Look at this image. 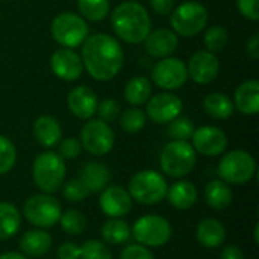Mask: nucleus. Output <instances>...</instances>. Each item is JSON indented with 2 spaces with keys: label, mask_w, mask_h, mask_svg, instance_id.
I'll use <instances>...</instances> for the list:
<instances>
[{
  "label": "nucleus",
  "mask_w": 259,
  "mask_h": 259,
  "mask_svg": "<svg viewBox=\"0 0 259 259\" xmlns=\"http://www.w3.org/2000/svg\"><path fill=\"white\" fill-rule=\"evenodd\" d=\"M61 188H62V196L68 202H82L90 196V191L80 182V179H70Z\"/></svg>",
  "instance_id": "obj_38"
},
{
  "label": "nucleus",
  "mask_w": 259,
  "mask_h": 259,
  "mask_svg": "<svg viewBox=\"0 0 259 259\" xmlns=\"http://www.w3.org/2000/svg\"><path fill=\"white\" fill-rule=\"evenodd\" d=\"M222 259H244V253L238 246H226L222 250Z\"/></svg>",
  "instance_id": "obj_45"
},
{
  "label": "nucleus",
  "mask_w": 259,
  "mask_h": 259,
  "mask_svg": "<svg viewBox=\"0 0 259 259\" xmlns=\"http://www.w3.org/2000/svg\"><path fill=\"white\" fill-rule=\"evenodd\" d=\"M165 197L168 199V203L173 208H176L179 211H187L196 205L199 193L193 182L179 181V182L173 184L171 187H168Z\"/></svg>",
  "instance_id": "obj_24"
},
{
  "label": "nucleus",
  "mask_w": 259,
  "mask_h": 259,
  "mask_svg": "<svg viewBox=\"0 0 259 259\" xmlns=\"http://www.w3.org/2000/svg\"><path fill=\"white\" fill-rule=\"evenodd\" d=\"M0 259H29L26 255L23 253H17V252H6V253H2Z\"/></svg>",
  "instance_id": "obj_47"
},
{
  "label": "nucleus",
  "mask_w": 259,
  "mask_h": 259,
  "mask_svg": "<svg viewBox=\"0 0 259 259\" xmlns=\"http://www.w3.org/2000/svg\"><path fill=\"white\" fill-rule=\"evenodd\" d=\"M150 6L159 15H168L175 9V0H150Z\"/></svg>",
  "instance_id": "obj_44"
},
{
  "label": "nucleus",
  "mask_w": 259,
  "mask_h": 259,
  "mask_svg": "<svg viewBox=\"0 0 259 259\" xmlns=\"http://www.w3.org/2000/svg\"><path fill=\"white\" fill-rule=\"evenodd\" d=\"M50 32L58 44L65 49H74L88 38V24L77 14L61 12L53 18Z\"/></svg>",
  "instance_id": "obj_9"
},
{
  "label": "nucleus",
  "mask_w": 259,
  "mask_h": 259,
  "mask_svg": "<svg viewBox=\"0 0 259 259\" xmlns=\"http://www.w3.org/2000/svg\"><path fill=\"white\" fill-rule=\"evenodd\" d=\"M167 181L155 170H143L135 173L127 187L132 200L141 205H156L167 196Z\"/></svg>",
  "instance_id": "obj_5"
},
{
  "label": "nucleus",
  "mask_w": 259,
  "mask_h": 259,
  "mask_svg": "<svg viewBox=\"0 0 259 259\" xmlns=\"http://www.w3.org/2000/svg\"><path fill=\"white\" fill-rule=\"evenodd\" d=\"M80 144L88 153L103 156L109 153L115 143V134L103 120H90L80 131Z\"/></svg>",
  "instance_id": "obj_11"
},
{
  "label": "nucleus",
  "mask_w": 259,
  "mask_h": 259,
  "mask_svg": "<svg viewBox=\"0 0 259 259\" xmlns=\"http://www.w3.org/2000/svg\"><path fill=\"white\" fill-rule=\"evenodd\" d=\"M50 68L62 80L73 82L82 76L83 64L80 56L71 49H58L50 58Z\"/></svg>",
  "instance_id": "obj_17"
},
{
  "label": "nucleus",
  "mask_w": 259,
  "mask_h": 259,
  "mask_svg": "<svg viewBox=\"0 0 259 259\" xmlns=\"http://www.w3.org/2000/svg\"><path fill=\"white\" fill-rule=\"evenodd\" d=\"M131 235L138 244L144 247H161L171 240L173 228L170 222L162 215L147 214L134 223Z\"/></svg>",
  "instance_id": "obj_7"
},
{
  "label": "nucleus",
  "mask_w": 259,
  "mask_h": 259,
  "mask_svg": "<svg viewBox=\"0 0 259 259\" xmlns=\"http://www.w3.org/2000/svg\"><path fill=\"white\" fill-rule=\"evenodd\" d=\"M234 108L244 115H255L259 112V82L250 79L238 85L235 90Z\"/></svg>",
  "instance_id": "obj_21"
},
{
  "label": "nucleus",
  "mask_w": 259,
  "mask_h": 259,
  "mask_svg": "<svg viewBox=\"0 0 259 259\" xmlns=\"http://www.w3.org/2000/svg\"><path fill=\"white\" fill-rule=\"evenodd\" d=\"M83 68L96 80L114 79L123 68L124 52L120 42L108 33H96L83 41L80 55Z\"/></svg>",
  "instance_id": "obj_1"
},
{
  "label": "nucleus",
  "mask_w": 259,
  "mask_h": 259,
  "mask_svg": "<svg viewBox=\"0 0 259 259\" xmlns=\"http://www.w3.org/2000/svg\"><path fill=\"white\" fill-rule=\"evenodd\" d=\"M80 15L90 21H102L111 9L109 0H77Z\"/></svg>",
  "instance_id": "obj_31"
},
{
  "label": "nucleus",
  "mask_w": 259,
  "mask_h": 259,
  "mask_svg": "<svg viewBox=\"0 0 259 259\" xmlns=\"http://www.w3.org/2000/svg\"><path fill=\"white\" fill-rule=\"evenodd\" d=\"M96 114H99L100 120H103L105 123H111V121H115L120 117L121 109H120V105H118L117 100H114V99H105V100H102L97 105Z\"/></svg>",
  "instance_id": "obj_39"
},
{
  "label": "nucleus",
  "mask_w": 259,
  "mask_h": 259,
  "mask_svg": "<svg viewBox=\"0 0 259 259\" xmlns=\"http://www.w3.org/2000/svg\"><path fill=\"white\" fill-rule=\"evenodd\" d=\"M33 135L42 147H55L62 138V129L56 118L50 115H41L33 123Z\"/></svg>",
  "instance_id": "obj_25"
},
{
  "label": "nucleus",
  "mask_w": 259,
  "mask_h": 259,
  "mask_svg": "<svg viewBox=\"0 0 259 259\" xmlns=\"http://www.w3.org/2000/svg\"><path fill=\"white\" fill-rule=\"evenodd\" d=\"M217 173L226 184L243 185L253 179L256 173V161L249 152L237 149L228 152L220 159Z\"/></svg>",
  "instance_id": "obj_6"
},
{
  "label": "nucleus",
  "mask_w": 259,
  "mask_h": 259,
  "mask_svg": "<svg viewBox=\"0 0 259 259\" xmlns=\"http://www.w3.org/2000/svg\"><path fill=\"white\" fill-rule=\"evenodd\" d=\"M258 231H259V226H258V225H256V226H255V231H253V240H255V243H256V244H258V243H259Z\"/></svg>",
  "instance_id": "obj_48"
},
{
  "label": "nucleus",
  "mask_w": 259,
  "mask_h": 259,
  "mask_svg": "<svg viewBox=\"0 0 259 259\" xmlns=\"http://www.w3.org/2000/svg\"><path fill=\"white\" fill-rule=\"evenodd\" d=\"M146 115L158 124L170 123L182 112V100L171 93H161L150 97L147 102Z\"/></svg>",
  "instance_id": "obj_13"
},
{
  "label": "nucleus",
  "mask_w": 259,
  "mask_h": 259,
  "mask_svg": "<svg viewBox=\"0 0 259 259\" xmlns=\"http://www.w3.org/2000/svg\"><path fill=\"white\" fill-rule=\"evenodd\" d=\"M111 23L115 35L129 44L143 42L152 27V20L147 9L134 0L120 3L112 12Z\"/></svg>",
  "instance_id": "obj_2"
},
{
  "label": "nucleus",
  "mask_w": 259,
  "mask_h": 259,
  "mask_svg": "<svg viewBox=\"0 0 259 259\" xmlns=\"http://www.w3.org/2000/svg\"><path fill=\"white\" fill-rule=\"evenodd\" d=\"M203 109L209 117H212L215 120H226L235 111L232 99L223 93L208 94L203 100Z\"/></svg>",
  "instance_id": "obj_27"
},
{
  "label": "nucleus",
  "mask_w": 259,
  "mask_h": 259,
  "mask_svg": "<svg viewBox=\"0 0 259 259\" xmlns=\"http://www.w3.org/2000/svg\"><path fill=\"white\" fill-rule=\"evenodd\" d=\"M167 132H168V137L171 140L188 141L193 137L194 126H193L190 118H187V117H176L175 120L170 121Z\"/></svg>",
  "instance_id": "obj_36"
},
{
  "label": "nucleus",
  "mask_w": 259,
  "mask_h": 259,
  "mask_svg": "<svg viewBox=\"0 0 259 259\" xmlns=\"http://www.w3.org/2000/svg\"><path fill=\"white\" fill-rule=\"evenodd\" d=\"M65 173V162L56 152L39 153L32 165L33 182L46 194H53L64 185Z\"/></svg>",
  "instance_id": "obj_3"
},
{
  "label": "nucleus",
  "mask_w": 259,
  "mask_h": 259,
  "mask_svg": "<svg viewBox=\"0 0 259 259\" xmlns=\"http://www.w3.org/2000/svg\"><path fill=\"white\" fill-rule=\"evenodd\" d=\"M21 226V214L15 205L0 202V240L12 238Z\"/></svg>",
  "instance_id": "obj_28"
},
{
  "label": "nucleus",
  "mask_w": 259,
  "mask_h": 259,
  "mask_svg": "<svg viewBox=\"0 0 259 259\" xmlns=\"http://www.w3.org/2000/svg\"><path fill=\"white\" fill-rule=\"evenodd\" d=\"M150 94H152V85L146 76L132 77L124 88V99L134 106H140L146 103L150 99Z\"/></svg>",
  "instance_id": "obj_30"
},
{
  "label": "nucleus",
  "mask_w": 259,
  "mask_h": 259,
  "mask_svg": "<svg viewBox=\"0 0 259 259\" xmlns=\"http://www.w3.org/2000/svg\"><path fill=\"white\" fill-rule=\"evenodd\" d=\"M146 52L153 58H168L178 47V36L170 29H156L143 41Z\"/></svg>",
  "instance_id": "obj_19"
},
{
  "label": "nucleus",
  "mask_w": 259,
  "mask_h": 259,
  "mask_svg": "<svg viewBox=\"0 0 259 259\" xmlns=\"http://www.w3.org/2000/svg\"><path fill=\"white\" fill-rule=\"evenodd\" d=\"M197 162V152L188 141L171 140L164 146L159 155L161 170L170 176L181 179L193 171Z\"/></svg>",
  "instance_id": "obj_4"
},
{
  "label": "nucleus",
  "mask_w": 259,
  "mask_h": 259,
  "mask_svg": "<svg viewBox=\"0 0 259 259\" xmlns=\"http://www.w3.org/2000/svg\"><path fill=\"white\" fill-rule=\"evenodd\" d=\"M58 223L61 225V229L68 235L83 234L87 229V225H88L87 217L77 209H68L65 212H62Z\"/></svg>",
  "instance_id": "obj_32"
},
{
  "label": "nucleus",
  "mask_w": 259,
  "mask_h": 259,
  "mask_svg": "<svg viewBox=\"0 0 259 259\" xmlns=\"http://www.w3.org/2000/svg\"><path fill=\"white\" fill-rule=\"evenodd\" d=\"M80 182L87 187V190L91 193H102L111 179L109 168L97 161H90L80 168Z\"/></svg>",
  "instance_id": "obj_20"
},
{
  "label": "nucleus",
  "mask_w": 259,
  "mask_h": 259,
  "mask_svg": "<svg viewBox=\"0 0 259 259\" xmlns=\"http://www.w3.org/2000/svg\"><path fill=\"white\" fill-rule=\"evenodd\" d=\"M99 206L109 219H121L132 209V197L126 188L120 185L106 187L99 199Z\"/></svg>",
  "instance_id": "obj_16"
},
{
  "label": "nucleus",
  "mask_w": 259,
  "mask_h": 259,
  "mask_svg": "<svg viewBox=\"0 0 259 259\" xmlns=\"http://www.w3.org/2000/svg\"><path fill=\"white\" fill-rule=\"evenodd\" d=\"M52 237L49 232L36 228L32 231L24 232V235L20 240V249L23 255L30 258H39L50 252L52 249Z\"/></svg>",
  "instance_id": "obj_23"
},
{
  "label": "nucleus",
  "mask_w": 259,
  "mask_h": 259,
  "mask_svg": "<svg viewBox=\"0 0 259 259\" xmlns=\"http://www.w3.org/2000/svg\"><path fill=\"white\" fill-rule=\"evenodd\" d=\"M17 162V149L11 140L0 135V175H5L14 168Z\"/></svg>",
  "instance_id": "obj_37"
},
{
  "label": "nucleus",
  "mask_w": 259,
  "mask_h": 259,
  "mask_svg": "<svg viewBox=\"0 0 259 259\" xmlns=\"http://www.w3.org/2000/svg\"><path fill=\"white\" fill-rule=\"evenodd\" d=\"M258 2L259 0H237V8L244 18L256 21L259 18Z\"/></svg>",
  "instance_id": "obj_42"
},
{
  "label": "nucleus",
  "mask_w": 259,
  "mask_h": 259,
  "mask_svg": "<svg viewBox=\"0 0 259 259\" xmlns=\"http://www.w3.org/2000/svg\"><path fill=\"white\" fill-rule=\"evenodd\" d=\"M208 23V11L199 2H184L170 12V24L181 36H196Z\"/></svg>",
  "instance_id": "obj_8"
},
{
  "label": "nucleus",
  "mask_w": 259,
  "mask_h": 259,
  "mask_svg": "<svg viewBox=\"0 0 259 259\" xmlns=\"http://www.w3.org/2000/svg\"><path fill=\"white\" fill-rule=\"evenodd\" d=\"M82 144L77 138L68 137L62 141H59V155L62 159H74L80 155Z\"/></svg>",
  "instance_id": "obj_40"
},
{
  "label": "nucleus",
  "mask_w": 259,
  "mask_h": 259,
  "mask_svg": "<svg viewBox=\"0 0 259 259\" xmlns=\"http://www.w3.org/2000/svg\"><path fill=\"white\" fill-rule=\"evenodd\" d=\"M196 238L206 249H217L226 240V228L217 219H205L197 225Z\"/></svg>",
  "instance_id": "obj_22"
},
{
  "label": "nucleus",
  "mask_w": 259,
  "mask_h": 259,
  "mask_svg": "<svg viewBox=\"0 0 259 259\" xmlns=\"http://www.w3.org/2000/svg\"><path fill=\"white\" fill-rule=\"evenodd\" d=\"M68 109L73 115L82 120H90L97 111V96L88 87H76L70 91L67 97Z\"/></svg>",
  "instance_id": "obj_18"
},
{
  "label": "nucleus",
  "mask_w": 259,
  "mask_h": 259,
  "mask_svg": "<svg viewBox=\"0 0 259 259\" xmlns=\"http://www.w3.org/2000/svg\"><path fill=\"white\" fill-rule=\"evenodd\" d=\"M23 214L30 225L39 229H46L55 226L59 222L62 206L52 194H35L26 200Z\"/></svg>",
  "instance_id": "obj_10"
},
{
  "label": "nucleus",
  "mask_w": 259,
  "mask_h": 259,
  "mask_svg": "<svg viewBox=\"0 0 259 259\" xmlns=\"http://www.w3.org/2000/svg\"><path fill=\"white\" fill-rule=\"evenodd\" d=\"M120 126L124 132L127 134H137L140 132L147 121V115L144 111L138 109V108H131L126 109L124 112L120 114Z\"/></svg>",
  "instance_id": "obj_33"
},
{
  "label": "nucleus",
  "mask_w": 259,
  "mask_h": 259,
  "mask_svg": "<svg viewBox=\"0 0 259 259\" xmlns=\"http://www.w3.org/2000/svg\"><path fill=\"white\" fill-rule=\"evenodd\" d=\"M80 247L71 241L62 243L58 249V259H79Z\"/></svg>",
  "instance_id": "obj_43"
},
{
  "label": "nucleus",
  "mask_w": 259,
  "mask_h": 259,
  "mask_svg": "<svg viewBox=\"0 0 259 259\" xmlns=\"http://www.w3.org/2000/svg\"><path fill=\"white\" fill-rule=\"evenodd\" d=\"M79 247H80L79 259H112L111 249L99 240H88Z\"/></svg>",
  "instance_id": "obj_35"
},
{
  "label": "nucleus",
  "mask_w": 259,
  "mask_h": 259,
  "mask_svg": "<svg viewBox=\"0 0 259 259\" xmlns=\"http://www.w3.org/2000/svg\"><path fill=\"white\" fill-rule=\"evenodd\" d=\"M100 234H102V238L108 244L120 246V244H124V243L129 241L131 228L121 219H109L108 222L103 223V226L100 229Z\"/></svg>",
  "instance_id": "obj_29"
},
{
  "label": "nucleus",
  "mask_w": 259,
  "mask_h": 259,
  "mask_svg": "<svg viewBox=\"0 0 259 259\" xmlns=\"http://www.w3.org/2000/svg\"><path fill=\"white\" fill-rule=\"evenodd\" d=\"M246 49H247V53H249V56H250L252 59H258L259 58V35L258 33L252 35V38L247 41V46H246Z\"/></svg>",
  "instance_id": "obj_46"
},
{
  "label": "nucleus",
  "mask_w": 259,
  "mask_h": 259,
  "mask_svg": "<svg viewBox=\"0 0 259 259\" xmlns=\"http://www.w3.org/2000/svg\"><path fill=\"white\" fill-rule=\"evenodd\" d=\"M205 200H206V205L211 206L212 209L223 211L232 203L234 193L229 188V185L223 182L222 179L211 181L205 188Z\"/></svg>",
  "instance_id": "obj_26"
},
{
  "label": "nucleus",
  "mask_w": 259,
  "mask_h": 259,
  "mask_svg": "<svg viewBox=\"0 0 259 259\" xmlns=\"http://www.w3.org/2000/svg\"><path fill=\"white\" fill-rule=\"evenodd\" d=\"M188 79L187 64L179 58H162L152 68V80L162 90L173 91L185 85Z\"/></svg>",
  "instance_id": "obj_12"
},
{
  "label": "nucleus",
  "mask_w": 259,
  "mask_h": 259,
  "mask_svg": "<svg viewBox=\"0 0 259 259\" xmlns=\"http://www.w3.org/2000/svg\"><path fill=\"white\" fill-rule=\"evenodd\" d=\"M120 259H155V255L149 247L141 244H129L120 253Z\"/></svg>",
  "instance_id": "obj_41"
},
{
  "label": "nucleus",
  "mask_w": 259,
  "mask_h": 259,
  "mask_svg": "<svg viewBox=\"0 0 259 259\" xmlns=\"http://www.w3.org/2000/svg\"><path fill=\"white\" fill-rule=\"evenodd\" d=\"M203 42L208 52H222L228 44V30L222 26H211L205 33Z\"/></svg>",
  "instance_id": "obj_34"
},
{
  "label": "nucleus",
  "mask_w": 259,
  "mask_h": 259,
  "mask_svg": "<svg viewBox=\"0 0 259 259\" xmlns=\"http://www.w3.org/2000/svg\"><path fill=\"white\" fill-rule=\"evenodd\" d=\"M188 76L199 85H206L215 80L220 71V62L215 53L208 50H199L196 52L187 65Z\"/></svg>",
  "instance_id": "obj_15"
},
{
  "label": "nucleus",
  "mask_w": 259,
  "mask_h": 259,
  "mask_svg": "<svg viewBox=\"0 0 259 259\" xmlns=\"http://www.w3.org/2000/svg\"><path fill=\"white\" fill-rule=\"evenodd\" d=\"M193 147L203 156H219L228 147L226 134L215 126H202L193 132Z\"/></svg>",
  "instance_id": "obj_14"
}]
</instances>
